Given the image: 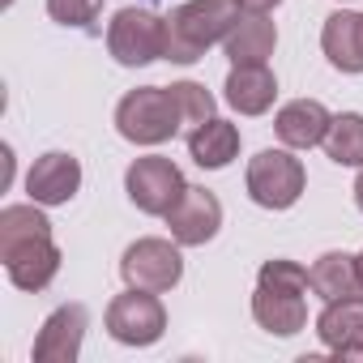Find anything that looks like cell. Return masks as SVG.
Instances as JSON below:
<instances>
[{
    "mask_svg": "<svg viewBox=\"0 0 363 363\" xmlns=\"http://www.w3.org/2000/svg\"><path fill=\"white\" fill-rule=\"evenodd\" d=\"M244 18V0H189L167 18V52L171 65H197L210 43L227 39Z\"/></svg>",
    "mask_w": 363,
    "mask_h": 363,
    "instance_id": "obj_1",
    "label": "cell"
},
{
    "mask_svg": "<svg viewBox=\"0 0 363 363\" xmlns=\"http://www.w3.org/2000/svg\"><path fill=\"white\" fill-rule=\"evenodd\" d=\"M179 124H184V111H179L175 94L162 86L128 90L116 107V128L133 145H162L179 133Z\"/></svg>",
    "mask_w": 363,
    "mask_h": 363,
    "instance_id": "obj_2",
    "label": "cell"
},
{
    "mask_svg": "<svg viewBox=\"0 0 363 363\" xmlns=\"http://www.w3.org/2000/svg\"><path fill=\"white\" fill-rule=\"evenodd\" d=\"M303 162L286 150H261L248 162V197L261 210H291L303 197Z\"/></svg>",
    "mask_w": 363,
    "mask_h": 363,
    "instance_id": "obj_3",
    "label": "cell"
},
{
    "mask_svg": "<svg viewBox=\"0 0 363 363\" xmlns=\"http://www.w3.org/2000/svg\"><path fill=\"white\" fill-rule=\"evenodd\" d=\"M107 48L124 69L154 65L167 52V18L150 9H120L107 26Z\"/></svg>",
    "mask_w": 363,
    "mask_h": 363,
    "instance_id": "obj_4",
    "label": "cell"
},
{
    "mask_svg": "<svg viewBox=\"0 0 363 363\" xmlns=\"http://www.w3.org/2000/svg\"><path fill=\"white\" fill-rule=\"evenodd\" d=\"M124 189H128V201L141 214H171L189 184H184V175H179V167L171 158L145 154L124 171Z\"/></svg>",
    "mask_w": 363,
    "mask_h": 363,
    "instance_id": "obj_5",
    "label": "cell"
},
{
    "mask_svg": "<svg viewBox=\"0 0 363 363\" xmlns=\"http://www.w3.org/2000/svg\"><path fill=\"white\" fill-rule=\"evenodd\" d=\"M167 329V312L154 299V291L128 286V295H116L107 303V333L124 346H154Z\"/></svg>",
    "mask_w": 363,
    "mask_h": 363,
    "instance_id": "obj_6",
    "label": "cell"
},
{
    "mask_svg": "<svg viewBox=\"0 0 363 363\" xmlns=\"http://www.w3.org/2000/svg\"><path fill=\"white\" fill-rule=\"evenodd\" d=\"M120 274H124L128 286L158 295V291H171L184 278V257L167 240H137V244H128V252L120 261Z\"/></svg>",
    "mask_w": 363,
    "mask_h": 363,
    "instance_id": "obj_7",
    "label": "cell"
},
{
    "mask_svg": "<svg viewBox=\"0 0 363 363\" xmlns=\"http://www.w3.org/2000/svg\"><path fill=\"white\" fill-rule=\"evenodd\" d=\"M171 240L184 244V248H201L218 235L223 227V201L210 189H184V197L175 201V210L167 214Z\"/></svg>",
    "mask_w": 363,
    "mask_h": 363,
    "instance_id": "obj_8",
    "label": "cell"
},
{
    "mask_svg": "<svg viewBox=\"0 0 363 363\" xmlns=\"http://www.w3.org/2000/svg\"><path fill=\"white\" fill-rule=\"evenodd\" d=\"M0 261L9 269V282L22 291H43L60 274V248L52 244V235H30L18 244H5L0 248Z\"/></svg>",
    "mask_w": 363,
    "mask_h": 363,
    "instance_id": "obj_9",
    "label": "cell"
},
{
    "mask_svg": "<svg viewBox=\"0 0 363 363\" xmlns=\"http://www.w3.org/2000/svg\"><path fill=\"white\" fill-rule=\"evenodd\" d=\"M82 189V162L65 150H52L43 158H35L30 175H26V193L35 206H69Z\"/></svg>",
    "mask_w": 363,
    "mask_h": 363,
    "instance_id": "obj_10",
    "label": "cell"
},
{
    "mask_svg": "<svg viewBox=\"0 0 363 363\" xmlns=\"http://www.w3.org/2000/svg\"><path fill=\"white\" fill-rule=\"evenodd\" d=\"M86 329H90V312H86L82 303L56 308V312L43 320L39 337H35V363H73L77 350H82Z\"/></svg>",
    "mask_w": 363,
    "mask_h": 363,
    "instance_id": "obj_11",
    "label": "cell"
},
{
    "mask_svg": "<svg viewBox=\"0 0 363 363\" xmlns=\"http://www.w3.org/2000/svg\"><path fill=\"white\" fill-rule=\"evenodd\" d=\"M316 333L337 359H363V295L329 299L316 316Z\"/></svg>",
    "mask_w": 363,
    "mask_h": 363,
    "instance_id": "obj_12",
    "label": "cell"
},
{
    "mask_svg": "<svg viewBox=\"0 0 363 363\" xmlns=\"http://www.w3.org/2000/svg\"><path fill=\"white\" fill-rule=\"evenodd\" d=\"M227 103L240 111V116H265L278 99V82L265 65H235L227 73Z\"/></svg>",
    "mask_w": 363,
    "mask_h": 363,
    "instance_id": "obj_13",
    "label": "cell"
},
{
    "mask_svg": "<svg viewBox=\"0 0 363 363\" xmlns=\"http://www.w3.org/2000/svg\"><path fill=\"white\" fill-rule=\"evenodd\" d=\"M329 120H333V116H329L316 99H295V103H286V107L278 111L274 128H278V137H282L291 150H312V145L325 141Z\"/></svg>",
    "mask_w": 363,
    "mask_h": 363,
    "instance_id": "obj_14",
    "label": "cell"
},
{
    "mask_svg": "<svg viewBox=\"0 0 363 363\" xmlns=\"http://www.w3.org/2000/svg\"><path fill=\"white\" fill-rule=\"evenodd\" d=\"M252 316L261 329L278 333V337H295L303 325H308V303L303 295H291V291H274V286H257L252 295Z\"/></svg>",
    "mask_w": 363,
    "mask_h": 363,
    "instance_id": "obj_15",
    "label": "cell"
},
{
    "mask_svg": "<svg viewBox=\"0 0 363 363\" xmlns=\"http://www.w3.org/2000/svg\"><path fill=\"white\" fill-rule=\"evenodd\" d=\"M274 48H278V30H274V22L265 18V13H244L240 22H235V30L227 35V56H231V65H265L269 56H274Z\"/></svg>",
    "mask_w": 363,
    "mask_h": 363,
    "instance_id": "obj_16",
    "label": "cell"
},
{
    "mask_svg": "<svg viewBox=\"0 0 363 363\" xmlns=\"http://www.w3.org/2000/svg\"><path fill=\"white\" fill-rule=\"evenodd\" d=\"M189 154H193L197 167L218 171V167H227L240 154V128L231 120H218L214 116V120H206V124H197L189 133Z\"/></svg>",
    "mask_w": 363,
    "mask_h": 363,
    "instance_id": "obj_17",
    "label": "cell"
},
{
    "mask_svg": "<svg viewBox=\"0 0 363 363\" xmlns=\"http://www.w3.org/2000/svg\"><path fill=\"white\" fill-rule=\"evenodd\" d=\"M308 282L312 291L329 303V299H350L363 291V274H359V257H346V252H325L316 257V265L308 269Z\"/></svg>",
    "mask_w": 363,
    "mask_h": 363,
    "instance_id": "obj_18",
    "label": "cell"
},
{
    "mask_svg": "<svg viewBox=\"0 0 363 363\" xmlns=\"http://www.w3.org/2000/svg\"><path fill=\"white\" fill-rule=\"evenodd\" d=\"M320 48L329 56V65L337 73H363V56H359V13H333L325 18L320 30Z\"/></svg>",
    "mask_w": 363,
    "mask_h": 363,
    "instance_id": "obj_19",
    "label": "cell"
},
{
    "mask_svg": "<svg viewBox=\"0 0 363 363\" xmlns=\"http://www.w3.org/2000/svg\"><path fill=\"white\" fill-rule=\"evenodd\" d=\"M320 145H325V154H329L337 167H363V116H359V111L333 116Z\"/></svg>",
    "mask_w": 363,
    "mask_h": 363,
    "instance_id": "obj_20",
    "label": "cell"
},
{
    "mask_svg": "<svg viewBox=\"0 0 363 363\" xmlns=\"http://www.w3.org/2000/svg\"><path fill=\"white\" fill-rule=\"evenodd\" d=\"M30 235H52V223L35 206H9V210H0V248L18 244V240H30Z\"/></svg>",
    "mask_w": 363,
    "mask_h": 363,
    "instance_id": "obj_21",
    "label": "cell"
},
{
    "mask_svg": "<svg viewBox=\"0 0 363 363\" xmlns=\"http://www.w3.org/2000/svg\"><path fill=\"white\" fill-rule=\"evenodd\" d=\"M257 286H274V291L303 295L312 282H308V269H303V265H295V261H286V257H274V261H265V265H261Z\"/></svg>",
    "mask_w": 363,
    "mask_h": 363,
    "instance_id": "obj_22",
    "label": "cell"
},
{
    "mask_svg": "<svg viewBox=\"0 0 363 363\" xmlns=\"http://www.w3.org/2000/svg\"><path fill=\"white\" fill-rule=\"evenodd\" d=\"M171 94H175V103H179V111H184V124H206V120H214V94L201 86V82H175L171 86Z\"/></svg>",
    "mask_w": 363,
    "mask_h": 363,
    "instance_id": "obj_23",
    "label": "cell"
},
{
    "mask_svg": "<svg viewBox=\"0 0 363 363\" xmlns=\"http://www.w3.org/2000/svg\"><path fill=\"white\" fill-rule=\"evenodd\" d=\"M48 13H52V22H60V26L90 30L94 18L103 13V0H48Z\"/></svg>",
    "mask_w": 363,
    "mask_h": 363,
    "instance_id": "obj_24",
    "label": "cell"
},
{
    "mask_svg": "<svg viewBox=\"0 0 363 363\" xmlns=\"http://www.w3.org/2000/svg\"><path fill=\"white\" fill-rule=\"evenodd\" d=\"M274 5H282V0H244V9H252V13H269Z\"/></svg>",
    "mask_w": 363,
    "mask_h": 363,
    "instance_id": "obj_25",
    "label": "cell"
},
{
    "mask_svg": "<svg viewBox=\"0 0 363 363\" xmlns=\"http://www.w3.org/2000/svg\"><path fill=\"white\" fill-rule=\"evenodd\" d=\"M354 201H359V210H363V171H359V179H354Z\"/></svg>",
    "mask_w": 363,
    "mask_h": 363,
    "instance_id": "obj_26",
    "label": "cell"
},
{
    "mask_svg": "<svg viewBox=\"0 0 363 363\" xmlns=\"http://www.w3.org/2000/svg\"><path fill=\"white\" fill-rule=\"evenodd\" d=\"M359 56H363V13H359Z\"/></svg>",
    "mask_w": 363,
    "mask_h": 363,
    "instance_id": "obj_27",
    "label": "cell"
},
{
    "mask_svg": "<svg viewBox=\"0 0 363 363\" xmlns=\"http://www.w3.org/2000/svg\"><path fill=\"white\" fill-rule=\"evenodd\" d=\"M359 274H363V252H359Z\"/></svg>",
    "mask_w": 363,
    "mask_h": 363,
    "instance_id": "obj_28",
    "label": "cell"
}]
</instances>
